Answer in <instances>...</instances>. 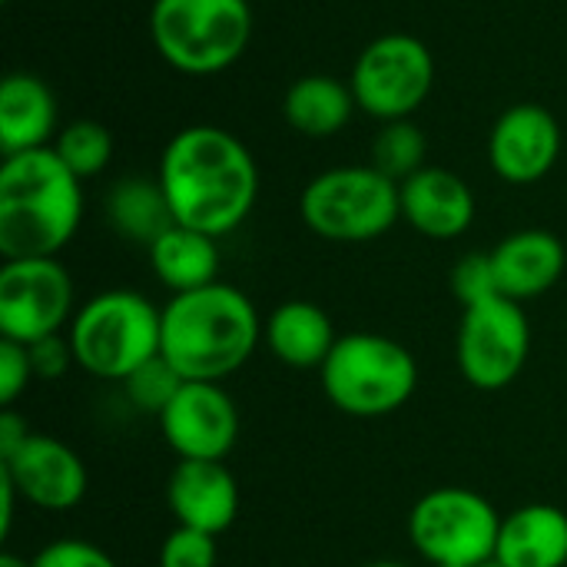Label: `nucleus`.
Returning a JSON list of instances; mask_svg holds the SVG:
<instances>
[{"mask_svg":"<svg viewBox=\"0 0 567 567\" xmlns=\"http://www.w3.org/2000/svg\"><path fill=\"white\" fill-rule=\"evenodd\" d=\"M498 292L528 302L555 289L565 276V243L548 229H518L492 249Z\"/></svg>","mask_w":567,"mask_h":567,"instance_id":"obj_17","label":"nucleus"},{"mask_svg":"<svg viewBox=\"0 0 567 567\" xmlns=\"http://www.w3.org/2000/svg\"><path fill=\"white\" fill-rule=\"evenodd\" d=\"M27 439H30L27 419H20L13 409H3V415H0V458H10Z\"/></svg>","mask_w":567,"mask_h":567,"instance_id":"obj_32","label":"nucleus"},{"mask_svg":"<svg viewBox=\"0 0 567 567\" xmlns=\"http://www.w3.org/2000/svg\"><path fill=\"white\" fill-rule=\"evenodd\" d=\"M425 153H429V140L412 120L382 123L379 136L372 140V166L389 179H395L399 186L419 169H425Z\"/></svg>","mask_w":567,"mask_h":567,"instance_id":"obj_24","label":"nucleus"},{"mask_svg":"<svg viewBox=\"0 0 567 567\" xmlns=\"http://www.w3.org/2000/svg\"><path fill=\"white\" fill-rule=\"evenodd\" d=\"M309 233L329 243H372L402 219L399 183L369 166H336L312 176L299 196Z\"/></svg>","mask_w":567,"mask_h":567,"instance_id":"obj_7","label":"nucleus"},{"mask_svg":"<svg viewBox=\"0 0 567 567\" xmlns=\"http://www.w3.org/2000/svg\"><path fill=\"white\" fill-rule=\"evenodd\" d=\"M17 488L10 485L7 475H0V535L7 538L10 535V525H13V502H17Z\"/></svg>","mask_w":567,"mask_h":567,"instance_id":"obj_33","label":"nucleus"},{"mask_svg":"<svg viewBox=\"0 0 567 567\" xmlns=\"http://www.w3.org/2000/svg\"><path fill=\"white\" fill-rule=\"evenodd\" d=\"M53 150L70 166L73 176L90 179V176H100L110 166V159H113V136L96 120H73V123H66L56 133Z\"/></svg>","mask_w":567,"mask_h":567,"instance_id":"obj_25","label":"nucleus"},{"mask_svg":"<svg viewBox=\"0 0 567 567\" xmlns=\"http://www.w3.org/2000/svg\"><path fill=\"white\" fill-rule=\"evenodd\" d=\"M362 567H409V565H402V561H369V565H362Z\"/></svg>","mask_w":567,"mask_h":567,"instance_id":"obj_35","label":"nucleus"},{"mask_svg":"<svg viewBox=\"0 0 567 567\" xmlns=\"http://www.w3.org/2000/svg\"><path fill=\"white\" fill-rule=\"evenodd\" d=\"M33 567H116V561L86 538H56L43 545L33 558Z\"/></svg>","mask_w":567,"mask_h":567,"instance_id":"obj_29","label":"nucleus"},{"mask_svg":"<svg viewBox=\"0 0 567 567\" xmlns=\"http://www.w3.org/2000/svg\"><path fill=\"white\" fill-rule=\"evenodd\" d=\"M159 432L179 458L223 462L239 442V409L219 382H186L159 415Z\"/></svg>","mask_w":567,"mask_h":567,"instance_id":"obj_12","label":"nucleus"},{"mask_svg":"<svg viewBox=\"0 0 567 567\" xmlns=\"http://www.w3.org/2000/svg\"><path fill=\"white\" fill-rule=\"evenodd\" d=\"M458 372L478 392L508 389L528 365L532 322L525 306L508 296L465 306L455 339Z\"/></svg>","mask_w":567,"mask_h":567,"instance_id":"obj_10","label":"nucleus"},{"mask_svg":"<svg viewBox=\"0 0 567 567\" xmlns=\"http://www.w3.org/2000/svg\"><path fill=\"white\" fill-rule=\"evenodd\" d=\"M27 349H30V362H33L37 382H56V379L66 375L70 365H76L66 332H63V336L40 339V342H33V346H27Z\"/></svg>","mask_w":567,"mask_h":567,"instance_id":"obj_31","label":"nucleus"},{"mask_svg":"<svg viewBox=\"0 0 567 567\" xmlns=\"http://www.w3.org/2000/svg\"><path fill=\"white\" fill-rule=\"evenodd\" d=\"M83 179L53 146L3 156L0 166V256H56L80 229Z\"/></svg>","mask_w":567,"mask_h":567,"instance_id":"obj_3","label":"nucleus"},{"mask_svg":"<svg viewBox=\"0 0 567 567\" xmlns=\"http://www.w3.org/2000/svg\"><path fill=\"white\" fill-rule=\"evenodd\" d=\"M326 399L352 419H385L419 389L415 355L382 332H346L319 369Z\"/></svg>","mask_w":567,"mask_h":567,"instance_id":"obj_5","label":"nucleus"},{"mask_svg":"<svg viewBox=\"0 0 567 567\" xmlns=\"http://www.w3.org/2000/svg\"><path fill=\"white\" fill-rule=\"evenodd\" d=\"M56 96L37 73H10L0 83V150L3 156L47 150L56 140Z\"/></svg>","mask_w":567,"mask_h":567,"instance_id":"obj_18","label":"nucleus"},{"mask_svg":"<svg viewBox=\"0 0 567 567\" xmlns=\"http://www.w3.org/2000/svg\"><path fill=\"white\" fill-rule=\"evenodd\" d=\"M120 385H123L126 402H130L136 412L159 419V415L169 409V402L179 395V389L186 385V379H183L163 355H156V359L143 362L133 375H126Z\"/></svg>","mask_w":567,"mask_h":567,"instance_id":"obj_26","label":"nucleus"},{"mask_svg":"<svg viewBox=\"0 0 567 567\" xmlns=\"http://www.w3.org/2000/svg\"><path fill=\"white\" fill-rule=\"evenodd\" d=\"M262 339L276 362L286 369H322L329 352L336 349L339 336L326 309H319L309 299H289L276 306L266 319Z\"/></svg>","mask_w":567,"mask_h":567,"instance_id":"obj_19","label":"nucleus"},{"mask_svg":"<svg viewBox=\"0 0 567 567\" xmlns=\"http://www.w3.org/2000/svg\"><path fill=\"white\" fill-rule=\"evenodd\" d=\"M156 179L173 219L216 239L239 229L259 196V169L249 146L209 123L186 126L166 143Z\"/></svg>","mask_w":567,"mask_h":567,"instance_id":"obj_1","label":"nucleus"},{"mask_svg":"<svg viewBox=\"0 0 567 567\" xmlns=\"http://www.w3.org/2000/svg\"><path fill=\"white\" fill-rule=\"evenodd\" d=\"M76 316L73 279L56 256L3 259L0 266V339L33 346L63 336Z\"/></svg>","mask_w":567,"mask_h":567,"instance_id":"obj_11","label":"nucleus"},{"mask_svg":"<svg viewBox=\"0 0 567 567\" xmlns=\"http://www.w3.org/2000/svg\"><path fill=\"white\" fill-rule=\"evenodd\" d=\"M166 502L176 525L219 538L239 515V482L226 462L179 458L166 482Z\"/></svg>","mask_w":567,"mask_h":567,"instance_id":"obj_15","label":"nucleus"},{"mask_svg":"<svg viewBox=\"0 0 567 567\" xmlns=\"http://www.w3.org/2000/svg\"><path fill=\"white\" fill-rule=\"evenodd\" d=\"M482 567H505L502 561H488V565H482Z\"/></svg>","mask_w":567,"mask_h":567,"instance_id":"obj_36","label":"nucleus"},{"mask_svg":"<svg viewBox=\"0 0 567 567\" xmlns=\"http://www.w3.org/2000/svg\"><path fill=\"white\" fill-rule=\"evenodd\" d=\"M561 156V123L542 103L508 106L488 136V163L498 179L532 186L545 179Z\"/></svg>","mask_w":567,"mask_h":567,"instance_id":"obj_14","label":"nucleus"},{"mask_svg":"<svg viewBox=\"0 0 567 567\" xmlns=\"http://www.w3.org/2000/svg\"><path fill=\"white\" fill-rule=\"evenodd\" d=\"M106 219L123 239L140 243L146 249L169 226H176L159 179H146V176H126L113 183V189L106 193Z\"/></svg>","mask_w":567,"mask_h":567,"instance_id":"obj_23","label":"nucleus"},{"mask_svg":"<svg viewBox=\"0 0 567 567\" xmlns=\"http://www.w3.org/2000/svg\"><path fill=\"white\" fill-rule=\"evenodd\" d=\"M502 512L475 488L442 485L409 512V542L429 567H482L495 561Z\"/></svg>","mask_w":567,"mask_h":567,"instance_id":"obj_8","label":"nucleus"},{"mask_svg":"<svg viewBox=\"0 0 567 567\" xmlns=\"http://www.w3.org/2000/svg\"><path fill=\"white\" fill-rule=\"evenodd\" d=\"M0 567H33L27 558H20V555H13V551H3L0 555Z\"/></svg>","mask_w":567,"mask_h":567,"instance_id":"obj_34","label":"nucleus"},{"mask_svg":"<svg viewBox=\"0 0 567 567\" xmlns=\"http://www.w3.org/2000/svg\"><path fill=\"white\" fill-rule=\"evenodd\" d=\"M262 329L266 326L243 289L213 282L193 292H176L163 306L159 355L186 382H223L252 359Z\"/></svg>","mask_w":567,"mask_h":567,"instance_id":"obj_2","label":"nucleus"},{"mask_svg":"<svg viewBox=\"0 0 567 567\" xmlns=\"http://www.w3.org/2000/svg\"><path fill=\"white\" fill-rule=\"evenodd\" d=\"M355 96L352 86L339 76L329 73H306L299 76L282 100V116L286 123L309 136V140H329L339 130H346V123L355 113Z\"/></svg>","mask_w":567,"mask_h":567,"instance_id":"obj_21","label":"nucleus"},{"mask_svg":"<svg viewBox=\"0 0 567 567\" xmlns=\"http://www.w3.org/2000/svg\"><path fill=\"white\" fill-rule=\"evenodd\" d=\"M150 266L156 279L176 296L219 282V246L216 236H206L189 226H169L150 249Z\"/></svg>","mask_w":567,"mask_h":567,"instance_id":"obj_22","label":"nucleus"},{"mask_svg":"<svg viewBox=\"0 0 567 567\" xmlns=\"http://www.w3.org/2000/svg\"><path fill=\"white\" fill-rule=\"evenodd\" d=\"M452 292L462 306H475L485 302L498 292V279H495V266H492V252H468L455 262L452 269Z\"/></svg>","mask_w":567,"mask_h":567,"instance_id":"obj_28","label":"nucleus"},{"mask_svg":"<svg viewBox=\"0 0 567 567\" xmlns=\"http://www.w3.org/2000/svg\"><path fill=\"white\" fill-rule=\"evenodd\" d=\"M402 219L425 239L449 243L472 229L475 223V193L472 186L442 166H425L409 176L402 186Z\"/></svg>","mask_w":567,"mask_h":567,"instance_id":"obj_16","label":"nucleus"},{"mask_svg":"<svg viewBox=\"0 0 567 567\" xmlns=\"http://www.w3.org/2000/svg\"><path fill=\"white\" fill-rule=\"evenodd\" d=\"M150 37L156 53L186 76L229 70L249 47V0H153Z\"/></svg>","mask_w":567,"mask_h":567,"instance_id":"obj_6","label":"nucleus"},{"mask_svg":"<svg viewBox=\"0 0 567 567\" xmlns=\"http://www.w3.org/2000/svg\"><path fill=\"white\" fill-rule=\"evenodd\" d=\"M37 382L30 349L10 339H0V405L13 409V402Z\"/></svg>","mask_w":567,"mask_h":567,"instance_id":"obj_30","label":"nucleus"},{"mask_svg":"<svg viewBox=\"0 0 567 567\" xmlns=\"http://www.w3.org/2000/svg\"><path fill=\"white\" fill-rule=\"evenodd\" d=\"M495 561L505 567H567V512L558 505H522L502 518Z\"/></svg>","mask_w":567,"mask_h":567,"instance_id":"obj_20","label":"nucleus"},{"mask_svg":"<svg viewBox=\"0 0 567 567\" xmlns=\"http://www.w3.org/2000/svg\"><path fill=\"white\" fill-rule=\"evenodd\" d=\"M355 106L379 123L412 120L435 86L432 50L412 33H385L365 43L349 76Z\"/></svg>","mask_w":567,"mask_h":567,"instance_id":"obj_9","label":"nucleus"},{"mask_svg":"<svg viewBox=\"0 0 567 567\" xmlns=\"http://www.w3.org/2000/svg\"><path fill=\"white\" fill-rule=\"evenodd\" d=\"M0 475H7L17 495L40 512H70L90 488L83 458L66 442L40 432H30L10 458H0Z\"/></svg>","mask_w":567,"mask_h":567,"instance_id":"obj_13","label":"nucleus"},{"mask_svg":"<svg viewBox=\"0 0 567 567\" xmlns=\"http://www.w3.org/2000/svg\"><path fill=\"white\" fill-rule=\"evenodd\" d=\"M219 548L216 538L196 528L176 525L159 545V567H216Z\"/></svg>","mask_w":567,"mask_h":567,"instance_id":"obj_27","label":"nucleus"},{"mask_svg":"<svg viewBox=\"0 0 567 567\" xmlns=\"http://www.w3.org/2000/svg\"><path fill=\"white\" fill-rule=\"evenodd\" d=\"M70 349L76 365L103 382H123L143 362L159 355L163 309L133 289H106L90 296L70 329Z\"/></svg>","mask_w":567,"mask_h":567,"instance_id":"obj_4","label":"nucleus"}]
</instances>
